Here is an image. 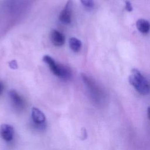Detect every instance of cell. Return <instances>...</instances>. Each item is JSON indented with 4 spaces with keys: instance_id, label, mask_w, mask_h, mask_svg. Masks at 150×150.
<instances>
[{
    "instance_id": "obj_1",
    "label": "cell",
    "mask_w": 150,
    "mask_h": 150,
    "mask_svg": "<svg viewBox=\"0 0 150 150\" xmlns=\"http://www.w3.org/2000/svg\"><path fill=\"white\" fill-rule=\"evenodd\" d=\"M81 77L93 102L98 105L102 104L105 99V94L102 88L93 79L86 74L82 73Z\"/></svg>"
},
{
    "instance_id": "obj_2",
    "label": "cell",
    "mask_w": 150,
    "mask_h": 150,
    "mask_svg": "<svg viewBox=\"0 0 150 150\" xmlns=\"http://www.w3.org/2000/svg\"><path fill=\"white\" fill-rule=\"evenodd\" d=\"M129 83L142 95L149 93V84L148 80L137 69H133L129 76Z\"/></svg>"
},
{
    "instance_id": "obj_3",
    "label": "cell",
    "mask_w": 150,
    "mask_h": 150,
    "mask_svg": "<svg viewBox=\"0 0 150 150\" xmlns=\"http://www.w3.org/2000/svg\"><path fill=\"white\" fill-rule=\"evenodd\" d=\"M43 62L46 63L51 71L61 79L67 80L71 78V71L67 66L58 63L49 55H45L43 57Z\"/></svg>"
},
{
    "instance_id": "obj_4",
    "label": "cell",
    "mask_w": 150,
    "mask_h": 150,
    "mask_svg": "<svg viewBox=\"0 0 150 150\" xmlns=\"http://www.w3.org/2000/svg\"><path fill=\"white\" fill-rule=\"evenodd\" d=\"M31 117L32 121L35 126L39 129H43L45 127L46 117L43 112L36 107H33L31 111Z\"/></svg>"
},
{
    "instance_id": "obj_5",
    "label": "cell",
    "mask_w": 150,
    "mask_h": 150,
    "mask_svg": "<svg viewBox=\"0 0 150 150\" xmlns=\"http://www.w3.org/2000/svg\"><path fill=\"white\" fill-rule=\"evenodd\" d=\"M72 9H73V1L68 0L63 9L60 13L59 19L60 22L65 24H69L71 22Z\"/></svg>"
},
{
    "instance_id": "obj_6",
    "label": "cell",
    "mask_w": 150,
    "mask_h": 150,
    "mask_svg": "<svg viewBox=\"0 0 150 150\" xmlns=\"http://www.w3.org/2000/svg\"><path fill=\"white\" fill-rule=\"evenodd\" d=\"M14 135V129L9 124H3L0 127V136L5 141L9 142L12 140Z\"/></svg>"
},
{
    "instance_id": "obj_7",
    "label": "cell",
    "mask_w": 150,
    "mask_h": 150,
    "mask_svg": "<svg viewBox=\"0 0 150 150\" xmlns=\"http://www.w3.org/2000/svg\"><path fill=\"white\" fill-rule=\"evenodd\" d=\"M49 38L52 43L56 46L63 45L66 40L65 36L62 32L55 29L50 32Z\"/></svg>"
},
{
    "instance_id": "obj_8",
    "label": "cell",
    "mask_w": 150,
    "mask_h": 150,
    "mask_svg": "<svg viewBox=\"0 0 150 150\" xmlns=\"http://www.w3.org/2000/svg\"><path fill=\"white\" fill-rule=\"evenodd\" d=\"M9 94L13 105L16 108L22 109L24 107L25 101L23 98L15 90H11Z\"/></svg>"
},
{
    "instance_id": "obj_9",
    "label": "cell",
    "mask_w": 150,
    "mask_h": 150,
    "mask_svg": "<svg viewBox=\"0 0 150 150\" xmlns=\"http://www.w3.org/2000/svg\"><path fill=\"white\" fill-rule=\"evenodd\" d=\"M136 26L138 30L143 34H146L149 32L150 29L149 22L144 19H139L137 21Z\"/></svg>"
},
{
    "instance_id": "obj_10",
    "label": "cell",
    "mask_w": 150,
    "mask_h": 150,
    "mask_svg": "<svg viewBox=\"0 0 150 150\" xmlns=\"http://www.w3.org/2000/svg\"><path fill=\"white\" fill-rule=\"evenodd\" d=\"M69 44L70 49L74 52H79L82 46L81 42L74 37H72L69 39Z\"/></svg>"
},
{
    "instance_id": "obj_11",
    "label": "cell",
    "mask_w": 150,
    "mask_h": 150,
    "mask_svg": "<svg viewBox=\"0 0 150 150\" xmlns=\"http://www.w3.org/2000/svg\"><path fill=\"white\" fill-rule=\"evenodd\" d=\"M80 1L83 6L87 8H92L94 4L93 0H80Z\"/></svg>"
},
{
    "instance_id": "obj_12",
    "label": "cell",
    "mask_w": 150,
    "mask_h": 150,
    "mask_svg": "<svg viewBox=\"0 0 150 150\" xmlns=\"http://www.w3.org/2000/svg\"><path fill=\"white\" fill-rule=\"evenodd\" d=\"M125 4L126 10L128 11V12H131L132 11V6L131 2L128 0H126L125 1Z\"/></svg>"
},
{
    "instance_id": "obj_13",
    "label": "cell",
    "mask_w": 150,
    "mask_h": 150,
    "mask_svg": "<svg viewBox=\"0 0 150 150\" xmlns=\"http://www.w3.org/2000/svg\"><path fill=\"white\" fill-rule=\"evenodd\" d=\"M9 66H10L11 68L13 69H16L18 67V64L17 63L15 60H12L9 63Z\"/></svg>"
},
{
    "instance_id": "obj_14",
    "label": "cell",
    "mask_w": 150,
    "mask_h": 150,
    "mask_svg": "<svg viewBox=\"0 0 150 150\" xmlns=\"http://www.w3.org/2000/svg\"><path fill=\"white\" fill-rule=\"evenodd\" d=\"M3 90H4V84L1 81H0V94L2 93Z\"/></svg>"
},
{
    "instance_id": "obj_15",
    "label": "cell",
    "mask_w": 150,
    "mask_h": 150,
    "mask_svg": "<svg viewBox=\"0 0 150 150\" xmlns=\"http://www.w3.org/2000/svg\"><path fill=\"white\" fill-rule=\"evenodd\" d=\"M147 113H148V119H149V107H148V109H147Z\"/></svg>"
}]
</instances>
